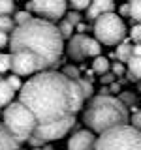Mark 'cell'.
Listing matches in <instances>:
<instances>
[{"label": "cell", "mask_w": 141, "mask_h": 150, "mask_svg": "<svg viewBox=\"0 0 141 150\" xmlns=\"http://www.w3.org/2000/svg\"><path fill=\"white\" fill-rule=\"evenodd\" d=\"M19 101L32 111L38 126H43L75 116L85 105V96L77 81L68 79L62 71L47 69L23 84Z\"/></svg>", "instance_id": "obj_1"}, {"label": "cell", "mask_w": 141, "mask_h": 150, "mask_svg": "<svg viewBox=\"0 0 141 150\" xmlns=\"http://www.w3.org/2000/svg\"><path fill=\"white\" fill-rule=\"evenodd\" d=\"M8 45L11 49L9 69L17 77L47 71L58 64L64 53V40L56 25L40 17L15 26Z\"/></svg>", "instance_id": "obj_2"}, {"label": "cell", "mask_w": 141, "mask_h": 150, "mask_svg": "<svg viewBox=\"0 0 141 150\" xmlns=\"http://www.w3.org/2000/svg\"><path fill=\"white\" fill-rule=\"evenodd\" d=\"M83 122L92 133H103L107 129L126 126L130 122L128 107L117 96H92L83 111Z\"/></svg>", "instance_id": "obj_3"}, {"label": "cell", "mask_w": 141, "mask_h": 150, "mask_svg": "<svg viewBox=\"0 0 141 150\" xmlns=\"http://www.w3.org/2000/svg\"><path fill=\"white\" fill-rule=\"evenodd\" d=\"M2 124L23 144L34 135L38 122H36V116L32 115V111L28 107H25L21 101H11L8 107H4Z\"/></svg>", "instance_id": "obj_4"}, {"label": "cell", "mask_w": 141, "mask_h": 150, "mask_svg": "<svg viewBox=\"0 0 141 150\" xmlns=\"http://www.w3.org/2000/svg\"><path fill=\"white\" fill-rule=\"evenodd\" d=\"M94 150H141V133L130 124L100 133Z\"/></svg>", "instance_id": "obj_5"}, {"label": "cell", "mask_w": 141, "mask_h": 150, "mask_svg": "<svg viewBox=\"0 0 141 150\" xmlns=\"http://www.w3.org/2000/svg\"><path fill=\"white\" fill-rule=\"evenodd\" d=\"M126 34L128 32L124 21L115 11L105 13L94 21V40L100 45H119L124 41Z\"/></svg>", "instance_id": "obj_6"}, {"label": "cell", "mask_w": 141, "mask_h": 150, "mask_svg": "<svg viewBox=\"0 0 141 150\" xmlns=\"http://www.w3.org/2000/svg\"><path fill=\"white\" fill-rule=\"evenodd\" d=\"M75 126V116L72 118H66V120H60V122H53V124H43V126H38L34 135L32 137L41 141L43 144L51 143V141H58L68 135V131Z\"/></svg>", "instance_id": "obj_7"}, {"label": "cell", "mask_w": 141, "mask_h": 150, "mask_svg": "<svg viewBox=\"0 0 141 150\" xmlns=\"http://www.w3.org/2000/svg\"><path fill=\"white\" fill-rule=\"evenodd\" d=\"M32 4V11L38 13L40 19L53 23V21H60L66 15V8L68 2L66 0H30Z\"/></svg>", "instance_id": "obj_8"}, {"label": "cell", "mask_w": 141, "mask_h": 150, "mask_svg": "<svg viewBox=\"0 0 141 150\" xmlns=\"http://www.w3.org/2000/svg\"><path fill=\"white\" fill-rule=\"evenodd\" d=\"M96 135L90 129H79L68 139V150H94Z\"/></svg>", "instance_id": "obj_9"}, {"label": "cell", "mask_w": 141, "mask_h": 150, "mask_svg": "<svg viewBox=\"0 0 141 150\" xmlns=\"http://www.w3.org/2000/svg\"><path fill=\"white\" fill-rule=\"evenodd\" d=\"M113 11H115V2L113 0H90V4L87 8V21H96L98 17Z\"/></svg>", "instance_id": "obj_10"}, {"label": "cell", "mask_w": 141, "mask_h": 150, "mask_svg": "<svg viewBox=\"0 0 141 150\" xmlns=\"http://www.w3.org/2000/svg\"><path fill=\"white\" fill-rule=\"evenodd\" d=\"M81 54H83V58H88V56L96 58V56L102 54V45L98 43L94 38H88V36L83 34V38H81Z\"/></svg>", "instance_id": "obj_11"}, {"label": "cell", "mask_w": 141, "mask_h": 150, "mask_svg": "<svg viewBox=\"0 0 141 150\" xmlns=\"http://www.w3.org/2000/svg\"><path fill=\"white\" fill-rule=\"evenodd\" d=\"M21 143L6 129V126L0 122V150H19Z\"/></svg>", "instance_id": "obj_12"}, {"label": "cell", "mask_w": 141, "mask_h": 150, "mask_svg": "<svg viewBox=\"0 0 141 150\" xmlns=\"http://www.w3.org/2000/svg\"><path fill=\"white\" fill-rule=\"evenodd\" d=\"M13 96H15V92L9 88L6 79L0 77V109H2V107H8L9 103L13 101Z\"/></svg>", "instance_id": "obj_13"}, {"label": "cell", "mask_w": 141, "mask_h": 150, "mask_svg": "<svg viewBox=\"0 0 141 150\" xmlns=\"http://www.w3.org/2000/svg\"><path fill=\"white\" fill-rule=\"evenodd\" d=\"M113 54H115V58L119 60L120 64H126L132 58V43H128V41H122V43H119Z\"/></svg>", "instance_id": "obj_14"}, {"label": "cell", "mask_w": 141, "mask_h": 150, "mask_svg": "<svg viewBox=\"0 0 141 150\" xmlns=\"http://www.w3.org/2000/svg\"><path fill=\"white\" fill-rule=\"evenodd\" d=\"M126 71H128L134 79H139L141 81V54L139 56H132L128 62H126Z\"/></svg>", "instance_id": "obj_15"}, {"label": "cell", "mask_w": 141, "mask_h": 150, "mask_svg": "<svg viewBox=\"0 0 141 150\" xmlns=\"http://www.w3.org/2000/svg\"><path fill=\"white\" fill-rule=\"evenodd\" d=\"M109 66L111 62L105 58V56H96V58L92 60V73H98V75H103V73H107L109 71Z\"/></svg>", "instance_id": "obj_16"}, {"label": "cell", "mask_w": 141, "mask_h": 150, "mask_svg": "<svg viewBox=\"0 0 141 150\" xmlns=\"http://www.w3.org/2000/svg\"><path fill=\"white\" fill-rule=\"evenodd\" d=\"M128 17L134 23H141V0H130L128 2Z\"/></svg>", "instance_id": "obj_17"}, {"label": "cell", "mask_w": 141, "mask_h": 150, "mask_svg": "<svg viewBox=\"0 0 141 150\" xmlns=\"http://www.w3.org/2000/svg\"><path fill=\"white\" fill-rule=\"evenodd\" d=\"M58 32H60V36H62V40H70L73 34H75V26L72 25V23H68L66 19H60V23H58Z\"/></svg>", "instance_id": "obj_18"}, {"label": "cell", "mask_w": 141, "mask_h": 150, "mask_svg": "<svg viewBox=\"0 0 141 150\" xmlns=\"http://www.w3.org/2000/svg\"><path fill=\"white\" fill-rule=\"evenodd\" d=\"M79 84V88H81V92H83V96H85V100H88V98H92V94H94V86H92V81H87L85 77H79V79H75Z\"/></svg>", "instance_id": "obj_19"}, {"label": "cell", "mask_w": 141, "mask_h": 150, "mask_svg": "<svg viewBox=\"0 0 141 150\" xmlns=\"http://www.w3.org/2000/svg\"><path fill=\"white\" fill-rule=\"evenodd\" d=\"M13 30H15L13 17H9V15H0V32L9 34V32H13Z\"/></svg>", "instance_id": "obj_20"}, {"label": "cell", "mask_w": 141, "mask_h": 150, "mask_svg": "<svg viewBox=\"0 0 141 150\" xmlns=\"http://www.w3.org/2000/svg\"><path fill=\"white\" fill-rule=\"evenodd\" d=\"M15 11V0H0V15H9Z\"/></svg>", "instance_id": "obj_21"}, {"label": "cell", "mask_w": 141, "mask_h": 150, "mask_svg": "<svg viewBox=\"0 0 141 150\" xmlns=\"http://www.w3.org/2000/svg\"><path fill=\"white\" fill-rule=\"evenodd\" d=\"M30 19H32V15L26 11V9H23V11H17V13H15L13 23H15V26H19V25H25V23H28Z\"/></svg>", "instance_id": "obj_22"}, {"label": "cell", "mask_w": 141, "mask_h": 150, "mask_svg": "<svg viewBox=\"0 0 141 150\" xmlns=\"http://www.w3.org/2000/svg\"><path fill=\"white\" fill-rule=\"evenodd\" d=\"M6 83L9 84V88H11L13 92H19V90H21V86H23L21 79H19L17 75H9V77H6Z\"/></svg>", "instance_id": "obj_23"}, {"label": "cell", "mask_w": 141, "mask_h": 150, "mask_svg": "<svg viewBox=\"0 0 141 150\" xmlns=\"http://www.w3.org/2000/svg\"><path fill=\"white\" fill-rule=\"evenodd\" d=\"M66 2L73 8V11H81V9H87L88 8L90 0H66Z\"/></svg>", "instance_id": "obj_24"}, {"label": "cell", "mask_w": 141, "mask_h": 150, "mask_svg": "<svg viewBox=\"0 0 141 150\" xmlns=\"http://www.w3.org/2000/svg\"><path fill=\"white\" fill-rule=\"evenodd\" d=\"M62 73H64L68 79H73V81H75V79H79V77H81V73H79V69L75 68V66H66V68L62 69Z\"/></svg>", "instance_id": "obj_25"}, {"label": "cell", "mask_w": 141, "mask_h": 150, "mask_svg": "<svg viewBox=\"0 0 141 150\" xmlns=\"http://www.w3.org/2000/svg\"><path fill=\"white\" fill-rule=\"evenodd\" d=\"M132 128L137 129L141 133V109H134V115H132Z\"/></svg>", "instance_id": "obj_26"}, {"label": "cell", "mask_w": 141, "mask_h": 150, "mask_svg": "<svg viewBox=\"0 0 141 150\" xmlns=\"http://www.w3.org/2000/svg\"><path fill=\"white\" fill-rule=\"evenodd\" d=\"M128 34H130V38L135 41V43H141V23H135Z\"/></svg>", "instance_id": "obj_27"}, {"label": "cell", "mask_w": 141, "mask_h": 150, "mask_svg": "<svg viewBox=\"0 0 141 150\" xmlns=\"http://www.w3.org/2000/svg\"><path fill=\"white\" fill-rule=\"evenodd\" d=\"M109 69H111V73L115 75V77H120V75L126 73V66L120 64V62H113V64L109 66Z\"/></svg>", "instance_id": "obj_28"}, {"label": "cell", "mask_w": 141, "mask_h": 150, "mask_svg": "<svg viewBox=\"0 0 141 150\" xmlns=\"http://www.w3.org/2000/svg\"><path fill=\"white\" fill-rule=\"evenodd\" d=\"M9 64H11V58L6 53H0V73H6L9 69Z\"/></svg>", "instance_id": "obj_29"}, {"label": "cell", "mask_w": 141, "mask_h": 150, "mask_svg": "<svg viewBox=\"0 0 141 150\" xmlns=\"http://www.w3.org/2000/svg\"><path fill=\"white\" fill-rule=\"evenodd\" d=\"M62 19H66L68 23H72L73 26L81 23V15H79V11H66V15H64Z\"/></svg>", "instance_id": "obj_30"}, {"label": "cell", "mask_w": 141, "mask_h": 150, "mask_svg": "<svg viewBox=\"0 0 141 150\" xmlns=\"http://www.w3.org/2000/svg\"><path fill=\"white\" fill-rule=\"evenodd\" d=\"M119 100H120L122 103H124L126 107H132V105L135 103V96H134V94H130V92H124V94H120V98H119Z\"/></svg>", "instance_id": "obj_31"}, {"label": "cell", "mask_w": 141, "mask_h": 150, "mask_svg": "<svg viewBox=\"0 0 141 150\" xmlns=\"http://www.w3.org/2000/svg\"><path fill=\"white\" fill-rule=\"evenodd\" d=\"M115 75H113L111 71H107V73H103V75H100V83L102 84H105V86H107V84H111V83H115Z\"/></svg>", "instance_id": "obj_32"}, {"label": "cell", "mask_w": 141, "mask_h": 150, "mask_svg": "<svg viewBox=\"0 0 141 150\" xmlns=\"http://www.w3.org/2000/svg\"><path fill=\"white\" fill-rule=\"evenodd\" d=\"M9 43V34H4V32H0V49L2 47H6Z\"/></svg>", "instance_id": "obj_33"}, {"label": "cell", "mask_w": 141, "mask_h": 150, "mask_svg": "<svg viewBox=\"0 0 141 150\" xmlns=\"http://www.w3.org/2000/svg\"><path fill=\"white\" fill-rule=\"evenodd\" d=\"M119 17H128V4H122V6L119 8Z\"/></svg>", "instance_id": "obj_34"}, {"label": "cell", "mask_w": 141, "mask_h": 150, "mask_svg": "<svg viewBox=\"0 0 141 150\" xmlns=\"http://www.w3.org/2000/svg\"><path fill=\"white\" fill-rule=\"evenodd\" d=\"M75 34H83L85 30H87V25H85V23H79V25H75Z\"/></svg>", "instance_id": "obj_35"}, {"label": "cell", "mask_w": 141, "mask_h": 150, "mask_svg": "<svg viewBox=\"0 0 141 150\" xmlns=\"http://www.w3.org/2000/svg\"><path fill=\"white\" fill-rule=\"evenodd\" d=\"M107 88H109V94H111V92H119V90H120V84H119V83H111Z\"/></svg>", "instance_id": "obj_36"}, {"label": "cell", "mask_w": 141, "mask_h": 150, "mask_svg": "<svg viewBox=\"0 0 141 150\" xmlns=\"http://www.w3.org/2000/svg\"><path fill=\"white\" fill-rule=\"evenodd\" d=\"M0 118H2V112H0Z\"/></svg>", "instance_id": "obj_37"}]
</instances>
